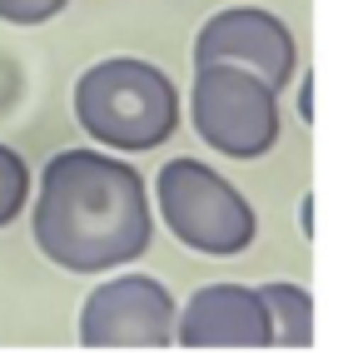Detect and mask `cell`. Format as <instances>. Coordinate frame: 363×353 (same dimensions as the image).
<instances>
[{
  "mask_svg": "<svg viewBox=\"0 0 363 353\" xmlns=\"http://www.w3.org/2000/svg\"><path fill=\"white\" fill-rule=\"evenodd\" d=\"M174 293L150 274H120L100 284L80 308L85 348H164L174 343Z\"/></svg>",
  "mask_w": 363,
  "mask_h": 353,
  "instance_id": "cell-5",
  "label": "cell"
},
{
  "mask_svg": "<svg viewBox=\"0 0 363 353\" xmlns=\"http://www.w3.org/2000/svg\"><path fill=\"white\" fill-rule=\"evenodd\" d=\"M259 293H264V308H269L274 343L308 348L313 343V298H308V288H298V284H269Z\"/></svg>",
  "mask_w": 363,
  "mask_h": 353,
  "instance_id": "cell-8",
  "label": "cell"
},
{
  "mask_svg": "<svg viewBox=\"0 0 363 353\" xmlns=\"http://www.w3.org/2000/svg\"><path fill=\"white\" fill-rule=\"evenodd\" d=\"M65 11V0H0V21L11 26H45Z\"/></svg>",
  "mask_w": 363,
  "mask_h": 353,
  "instance_id": "cell-10",
  "label": "cell"
},
{
  "mask_svg": "<svg viewBox=\"0 0 363 353\" xmlns=\"http://www.w3.org/2000/svg\"><path fill=\"white\" fill-rule=\"evenodd\" d=\"M35 244L70 274H105L150 249L155 214L135 164L100 150H60L40 169Z\"/></svg>",
  "mask_w": 363,
  "mask_h": 353,
  "instance_id": "cell-1",
  "label": "cell"
},
{
  "mask_svg": "<svg viewBox=\"0 0 363 353\" xmlns=\"http://www.w3.org/2000/svg\"><path fill=\"white\" fill-rule=\"evenodd\" d=\"M75 120L105 150H160L179 130L174 80L135 55H110L90 65L75 85Z\"/></svg>",
  "mask_w": 363,
  "mask_h": 353,
  "instance_id": "cell-2",
  "label": "cell"
},
{
  "mask_svg": "<svg viewBox=\"0 0 363 353\" xmlns=\"http://www.w3.org/2000/svg\"><path fill=\"white\" fill-rule=\"evenodd\" d=\"M199 65H239L269 80L274 90H284L298 70V45L279 16L259 6H234V11L209 16L204 30L194 35V70Z\"/></svg>",
  "mask_w": 363,
  "mask_h": 353,
  "instance_id": "cell-6",
  "label": "cell"
},
{
  "mask_svg": "<svg viewBox=\"0 0 363 353\" xmlns=\"http://www.w3.org/2000/svg\"><path fill=\"white\" fill-rule=\"evenodd\" d=\"M174 343L184 348H269V308L259 288L244 284H204L174 318Z\"/></svg>",
  "mask_w": 363,
  "mask_h": 353,
  "instance_id": "cell-7",
  "label": "cell"
},
{
  "mask_svg": "<svg viewBox=\"0 0 363 353\" xmlns=\"http://www.w3.org/2000/svg\"><path fill=\"white\" fill-rule=\"evenodd\" d=\"M155 199H160V214H164L169 234L194 254L234 259L259 234V219H254L249 199L224 174H214L204 159H169L155 174Z\"/></svg>",
  "mask_w": 363,
  "mask_h": 353,
  "instance_id": "cell-3",
  "label": "cell"
},
{
  "mask_svg": "<svg viewBox=\"0 0 363 353\" xmlns=\"http://www.w3.org/2000/svg\"><path fill=\"white\" fill-rule=\"evenodd\" d=\"M194 130L229 159H259L279 145V90L239 65H199L189 90Z\"/></svg>",
  "mask_w": 363,
  "mask_h": 353,
  "instance_id": "cell-4",
  "label": "cell"
},
{
  "mask_svg": "<svg viewBox=\"0 0 363 353\" xmlns=\"http://www.w3.org/2000/svg\"><path fill=\"white\" fill-rule=\"evenodd\" d=\"M26 199H30V164L11 145H0V229L16 214H26Z\"/></svg>",
  "mask_w": 363,
  "mask_h": 353,
  "instance_id": "cell-9",
  "label": "cell"
}]
</instances>
